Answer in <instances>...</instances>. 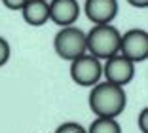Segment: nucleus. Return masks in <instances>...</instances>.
Masks as SVG:
<instances>
[{
  "mask_svg": "<svg viewBox=\"0 0 148 133\" xmlns=\"http://www.w3.org/2000/svg\"><path fill=\"white\" fill-rule=\"evenodd\" d=\"M10 55H12V48H10L8 40L0 36V67H4L10 61Z\"/></svg>",
  "mask_w": 148,
  "mask_h": 133,
  "instance_id": "11",
  "label": "nucleus"
},
{
  "mask_svg": "<svg viewBox=\"0 0 148 133\" xmlns=\"http://www.w3.org/2000/svg\"><path fill=\"white\" fill-rule=\"evenodd\" d=\"M55 53L65 61H74L76 57L87 53L86 32L78 27H63L53 38Z\"/></svg>",
  "mask_w": 148,
  "mask_h": 133,
  "instance_id": "3",
  "label": "nucleus"
},
{
  "mask_svg": "<svg viewBox=\"0 0 148 133\" xmlns=\"http://www.w3.org/2000/svg\"><path fill=\"white\" fill-rule=\"evenodd\" d=\"M21 13L25 23L31 27H42L49 21V4L46 0H29Z\"/></svg>",
  "mask_w": 148,
  "mask_h": 133,
  "instance_id": "9",
  "label": "nucleus"
},
{
  "mask_svg": "<svg viewBox=\"0 0 148 133\" xmlns=\"http://www.w3.org/2000/svg\"><path fill=\"white\" fill-rule=\"evenodd\" d=\"M70 78L78 86L93 88L103 78V63L97 57L84 53V55L76 57L74 61H70Z\"/></svg>",
  "mask_w": 148,
  "mask_h": 133,
  "instance_id": "4",
  "label": "nucleus"
},
{
  "mask_svg": "<svg viewBox=\"0 0 148 133\" xmlns=\"http://www.w3.org/2000/svg\"><path fill=\"white\" fill-rule=\"evenodd\" d=\"M86 17L95 25H110L118 15V0H86Z\"/></svg>",
  "mask_w": 148,
  "mask_h": 133,
  "instance_id": "8",
  "label": "nucleus"
},
{
  "mask_svg": "<svg viewBox=\"0 0 148 133\" xmlns=\"http://www.w3.org/2000/svg\"><path fill=\"white\" fill-rule=\"evenodd\" d=\"M87 133H122V127L116 122V118H95Z\"/></svg>",
  "mask_w": 148,
  "mask_h": 133,
  "instance_id": "10",
  "label": "nucleus"
},
{
  "mask_svg": "<svg viewBox=\"0 0 148 133\" xmlns=\"http://www.w3.org/2000/svg\"><path fill=\"white\" fill-rule=\"evenodd\" d=\"M120 40L122 34L114 25H95L89 32H86V50L99 61H106L120 53Z\"/></svg>",
  "mask_w": 148,
  "mask_h": 133,
  "instance_id": "2",
  "label": "nucleus"
},
{
  "mask_svg": "<svg viewBox=\"0 0 148 133\" xmlns=\"http://www.w3.org/2000/svg\"><path fill=\"white\" fill-rule=\"evenodd\" d=\"M80 129H84V125L78 124V122H65V124H61L53 133H76Z\"/></svg>",
  "mask_w": 148,
  "mask_h": 133,
  "instance_id": "12",
  "label": "nucleus"
},
{
  "mask_svg": "<svg viewBox=\"0 0 148 133\" xmlns=\"http://www.w3.org/2000/svg\"><path fill=\"white\" fill-rule=\"evenodd\" d=\"M76 133H87V131H86V127H84V129H80V131H76Z\"/></svg>",
  "mask_w": 148,
  "mask_h": 133,
  "instance_id": "16",
  "label": "nucleus"
},
{
  "mask_svg": "<svg viewBox=\"0 0 148 133\" xmlns=\"http://www.w3.org/2000/svg\"><path fill=\"white\" fill-rule=\"evenodd\" d=\"M137 124H139L140 133H148V108H143V110H140Z\"/></svg>",
  "mask_w": 148,
  "mask_h": 133,
  "instance_id": "14",
  "label": "nucleus"
},
{
  "mask_svg": "<svg viewBox=\"0 0 148 133\" xmlns=\"http://www.w3.org/2000/svg\"><path fill=\"white\" fill-rule=\"evenodd\" d=\"M120 55L131 63H143L148 59V32L143 29H131L120 40Z\"/></svg>",
  "mask_w": 148,
  "mask_h": 133,
  "instance_id": "5",
  "label": "nucleus"
},
{
  "mask_svg": "<svg viewBox=\"0 0 148 133\" xmlns=\"http://www.w3.org/2000/svg\"><path fill=\"white\" fill-rule=\"evenodd\" d=\"M127 95L123 88L114 86L110 82L95 84L89 93V108L97 118H116L125 110Z\"/></svg>",
  "mask_w": 148,
  "mask_h": 133,
  "instance_id": "1",
  "label": "nucleus"
},
{
  "mask_svg": "<svg viewBox=\"0 0 148 133\" xmlns=\"http://www.w3.org/2000/svg\"><path fill=\"white\" fill-rule=\"evenodd\" d=\"M46 2H48V0H46Z\"/></svg>",
  "mask_w": 148,
  "mask_h": 133,
  "instance_id": "17",
  "label": "nucleus"
},
{
  "mask_svg": "<svg viewBox=\"0 0 148 133\" xmlns=\"http://www.w3.org/2000/svg\"><path fill=\"white\" fill-rule=\"evenodd\" d=\"M49 4V21L55 25L72 27L80 17V4L78 0H51Z\"/></svg>",
  "mask_w": 148,
  "mask_h": 133,
  "instance_id": "7",
  "label": "nucleus"
},
{
  "mask_svg": "<svg viewBox=\"0 0 148 133\" xmlns=\"http://www.w3.org/2000/svg\"><path fill=\"white\" fill-rule=\"evenodd\" d=\"M135 76V63H131L123 55H112L103 63V78L114 86H127Z\"/></svg>",
  "mask_w": 148,
  "mask_h": 133,
  "instance_id": "6",
  "label": "nucleus"
},
{
  "mask_svg": "<svg viewBox=\"0 0 148 133\" xmlns=\"http://www.w3.org/2000/svg\"><path fill=\"white\" fill-rule=\"evenodd\" d=\"M27 2H29V0H2V4L8 10H12V12H21Z\"/></svg>",
  "mask_w": 148,
  "mask_h": 133,
  "instance_id": "13",
  "label": "nucleus"
},
{
  "mask_svg": "<svg viewBox=\"0 0 148 133\" xmlns=\"http://www.w3.org/2000/svg\"><path fill=\"white\" fill-rule=\"evenodd\" d=\"M131 6H135V8H146L148 6V0H127Z\"/></svg>",
  "mask_w": 148,
  "mask_h": 133,
  "instance_id": "15",
  "label": "nucleus"
}]
</instances>
